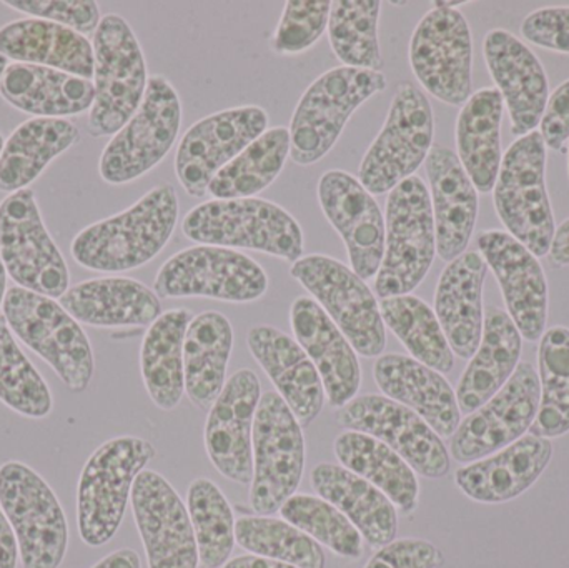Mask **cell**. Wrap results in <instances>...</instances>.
Returning a JSON list of instances; mask_svg holds the SVG:
<instances>
[{"instance_id": "47", "label": "cell", "mask_w": 569, "mask_h": 568, "mask_svg": "<svg viewBox=\"0 0 569 568\" xmlns=\"http://www.w3.org/2000/svg\"><path fill=\"white\" fill-rule=\"evenodd\" d=\"M236 542L252 556L279 560L298 568H325L320 544L284 520L242 517L236 522Z\"/></svg>"}, {"instance_id": "52", "label": "cell", "mask_w": 569, "mask_h": 568, "mask_svg": "<svg viewBox=\"0 0 569 568\" xmlns=\"http://www.w3.org/2000/svg\"><path fill=\"white\" fill-rule=\"evenodd\" d=\"M441 564L443 554L433 544L401 539L380 547L365 568H438Z\"/></svg>"}, {"instance_id": "43", "label": "cell", "mask_w": 569, "mask_h": 568, "mask_svg": "<svg viewBox=\"0 0 569 568\" xmlns=\"http://www.w3.org/2000/svg\"><path fill=\"white\" fill-rule=\"evenodd\" d=\"M541 400L531 436L557 439L569 432V329L545 330L538 349Z\"/></svg>"}, {"instance_id": "39", "label": "cell", "mask_w": 569, "mask_h": 568, "mask_svg": "<svg viewBox=\"0 0 569 568\" xmlns=\"http://www.w3.org/2000/svg\"><path fill=\"white\" fill-rule=\"evenodd\" d=\"M333 452L341 467L381 490L405 516L418 509L417 472L387 444L367 434L345 430L335 439Z\"/></svg>"}, {"instance_id": "32", "label": "cell", "mask_w": 569, "mask_h": 568, "mask_svg": "<svg viewBox=\"0 0 569 568\" xmlns=\"http://www.w3.org/2000/svg\"><path fill=\"white\" fill-rule=\"evenodd\" d=\"M521 339L520 330L505 310L498 307L485 310L480 347L455 390L461 413L470 416L503 389L520 366Z\"/></svg>"}, {"instance_id": "51", "label": "cell", "mask_w": 569, "mask_h": 568, "mask_svg": "<svg viewBox=\"0 0 569 568\" xmlns=\"http://www.w3.org/2000/svg\"><path fill=\"white\" fill-rule=\"evenodd\" d=\"M521 36L533 46L569 53V7L535 10L521 23Z\"/></svg>"}, {"instance_id": "41", "label": "cell", "mask_w": 569, "mask_h": 568, "mask_svg": "<svg viewBox=\"0 0 569 568\" xmlns=\"http://www.w3.org/2000/svg\"><path fill=\"white\" fill-rule=\"evenodd\" d=\"M290 157V130L267 129L210 182L207 192L217 200L249 199L269 189Z\"/></svg>"}, {"instance_id": "53", "label": "cell", "mask_w": 569, "mask_h": 568, "mask_svg": "<svg viewBox=\"0 0 569 568\" xmlns=\"http://www.w3.org/2000/svg\"><path fill=\"white\" fill-rule=\"evenodd\" d=\"M540 126L545 146L563 150L569 140V80L551 93Z\"/></svg>"}, {"instance_id": "49", "label": "cell", "mask_w": 569, "mask_h": 568, "mask_svg": "<svg viewBox=\"0 0 569 568\" xmlns=\"http://www.w3.org/2000/svg\"><path fill=\"white\" fill-rule=\"evenodd\" d=\"M330 0H290L284 3L282 19L272 39L279 56H298L310 50L328 29Z\"/></svg>"}, {"instance_id": "56", "label": "cell", "mask_w": 569, "mask_h": 568, "mask_svg": "<svg viewBox=\"0 0 569 568\" xmlns=\"http://www.w3.org/2000/svg\"><path fill=\"white\" fill-rule=\"evenodd\" d=\"M92 568H142L139 554L132 549H120L110 556L103 557Z\"/></svg>"}, {"instance_id": "40", "label": "cell", "mask_w": 569, "mask_h": 568, "mask_svg": "<svg viewBox=\"0 0 569 568\" xmlns=\"http://www.w3.org/2000/svg\"><path fill=\"white\" fill-rule=\"evenodd\" d=\"M192 319L189 309L167 310L143 337L140 372L147 393L159 409H177L186 393L183 342Z\"/></svg>"}, {"instance_id": "25", "label": "cell", "mask_w": 569, "mask_h": 568, "mask_svg": "<svg viewBox=\"0 0 569 568\" xmlns=\"http://www.w3.org/2000/svg\"><path fill=\"white\" fill-rule=\"evenodd\" d=\"M290 326L298 346L320 373L325 397L341 409L357 397L361 367L347 337L311 297H298L290 307Z\"/></svg>"}, {"instance_id": "11", "label": "cell", "mask_w": 569, "mask_h": 568, "mask_svg": "<svg viewBox=\"0 0 569 568\" xmlns=\"http://www.w3.org/2000/svg\"><path fill=\"white\" fill-rule=\"evenodd\" d=\"M182 126V102L163 76H152L132 119L102 150L99 173L110 186H123L156 169L172 150Z\"/></svg>"}, {"instance_id": "35", "label": "cell", "mask_w": 569, "mask_h": 568, "mask_svg": "<svg viewBox=\"0 0 569 568\" xmlns=\"http://www.w3.org/2000/svg\"><path fill=\"white\" fill-rule=\"evenodd\" d=\"M0 53L16 63L50 67L82 79L93 77L92 42L49 20L27 17L0 27Z\"/></svg>"}, {"instance_id": "48", "label": "cell", "mask_w": 569, "mask_h": 568, "mask_svg": "<svg viewBox=\"0 0 569 568\" xmlns=\"http://www.w3.org/2000/svg\"><path fill=\"white\" fill-rule=\"evenodd\" d=\"M280 516L343 559L358 560L363 556V537L357 527L321 497L295 494L283 504Z\"/></svg>"}, {"instance_id": "10", "label": "cell", "mask_w": 569, "mask_h": 568, "mask_svg": "<svg viewBox=\"0 0 569 568\" xmlns=\"http://www.w3.org/2000/svg\"><path fill=\"white\" fill-rule=\"evenodd\" d=\"M0 509L19 544L23 568H59L69 547L66 512L49 484L22 462L0 466Z\"/></svg>"}, {"instance_id": "20", "label": "cell", "mask_w": 569, "mask_h": 568, "mask_svg": "<svg viewBox=\"0 0 569 568\" xmlns=\"http://www.w3.org/2000/svg\"><path fill=\"white\" fill-rule=\"evenodd\" d=\"M318 202L347 249L351 270L360 279L377 277L385 256V216L375 196L357 177L328 170L318 180Z\"/></svg>"}, {"instance_id": "13", "label": "cell", "mask_w": 569, "mask_h": 568, "mask_svg": "<svg viewBox=\"0 0 569 568\" xmlns=\"http://www.w3.org/2000/svg\"><path fill=\"white\" fill-rule=\"evenodd\" d=\"M269 290L266 270L252 257L226 247L197 246L170 257L153 280L159 299L249 303Z\"/></svg>"}, {"instance_id": "22", "label": "cell", "mask_w": 569, "mask_h": 568, "mask_svg": "<svg viewBox=\"0 0 569 568\" xmlns=\"http://www.w3.org/2000/svg\"><path fill=\"white\" fill-rule=\"evenodd\" d=\"M262 399V386L253 370L240 369L227 380L207 417V456L220 476L232 482L252 484L253 423Z\"/></svg>"}, {"instance_id": "27", "label": "cell", "mask_w": 569, "mask_h": 568, "mask_svg": "<svg viewBox=\"0 0 569 568\" xmlns=\"http://www.w3.org/2000/svg\"><path fill=\"white\" fill-rule=\"evenodd\" d=\"M551 459V440L527 434L507 449L458 469L455 484L473 502H510L538 482Z\"/></svg>"}, {"instance_id": "58", "label": "cell", "mask_w": 569, "mask_h": 568, "mask_svg": "<svg viewBox=\"0 0 569 568\" xmlns=\"http://www.w3.org/2000/svg\"><path fill=\"white\" fill-rule=\"evenodd\" d=\"M7 293V270L3 266L2 257H0V309H2L3 299Z\"/></svg>"}, {"instance_id": "37", "label": "cell", "mask_w": 569, "mask_h": 568, "mask_svg": "<svg viewBox=\"0 0 569 568\" xmlns=\"http://www.w3.org/2000/svg\"><path fill=\"white\" fill-rule=\"evenodd\" d=\"M501 119L503 97L498 89L478 90L458 116L457 156L478 192H491L500 173Z\"/></svg>"}, {"instance_id": "3", "label": "cell", "mask_w": 569, "mask_h": 568, "mask_svg": "<svg viewBox=\"0 0 569 568\" xmlns=\"http://www.w3.org/2000/svg\"><path fill=\"white\" fill-rule=\"evenodd\" d=\"M156 447L139 437H116L83 466L77 489V526L89 547H102L120 529L133 484L156 457Z\"/></svg>"}, {"instance_id": "57", "label": "cell", "mask_w": 569, "mask_h": 568, "mask_svg": "<svg viewBox=\"0 0 569 568\" xmlns=\"http://www.w3.org/2000/svg\"><path fill=\"white\" fill-rule=\"evenodd\" d=\"M223 568H298L290 564L279 562V560L263 559L257 556H242L229 560Z\"/></svg>"}, {"instance_id": "30", "label": "cell", "mask_w": 569, "mask_h": 568, "mask_svg": "<svg viewBox=\"0 0 569 568\" xmlns=\"http://www.w3.org/2000/svg\"><path fill=\"white\" fill-rule=\"evenodd\" d=\"M488 266L481 253L465 252L448 263L435 292V313L455 356L471 359L483 336V283Z\"/></svg>"}, {"instance_id": "55", "label": "cell", "mask_w": 569, "mask_h": 568, "mask_svg": "<svg viewBox=\"0 0 569 568\" xmlns=\"http://www.w3.org/2000/svg\"><path fill=\"white\" fill-rule=\"evenodd\" d=\"M551 262L558 267L569 266V219L565 220L557 232H555L553 242H551L550 253Z\"/></svg>"}, {"instance_id": "24", "label": "cell", "mask_w": 569, "mask_h": 568, "mask_svg": "<svg viewBox=\"0 0 569 568\" xmlns=\"http://www.w3.org/2000/svg\"><path fill=\"white\" fill-rule=\"evenodd\" d=\"M485 60L507 102L513 136L535 132L548 106V77L540 59L517 36L503 29L487 33Z\"/></svg>"}, {"instance_id": "26", "label": "cell", "mask_w": 569, "mask_h": 568, "mask_svg": "<svg viewBox=\"0 0 569 568\" xmlns=\"http://www.w3.org/2000/svg\"><path fill=\"white\" fill-rule=\"evenodd\" d=\"M430 182L437 253L453 262L467 252L478 217V190L448 147L433 146L425 160Z\"/></svg>"}, {"instance_id": "17", "label": "cell", "mask_w": 569, "mask_h": 568, "mask_svg": "<svg viewBox=\"0 0 569 568\" xmlns=\"http://www.w3.org/2000/svg\"><path fill=\"white\" fill-rule=\"evenodd\" d=\"M540 400L537 369L521 362L503 389L458 426L451 436L450 456L468 466L507 449L530 432Z\"/></svg>"}, {"instance_id": "60", "label": "cell", "mask_w": 569, "mask_h": 568, "mask_svg": "<svg viewBox=\"0 0 569 568\" xmlns=\"http://www.w3.org/2000/svg\"><path fill=\"white\" fill-rule=\"evenodd\" d=\"M7 57H3L2 53H0V79H2L3 72H6L7 67Z\"/></svg>"}, {"instance_id": "54", "label": "cell", "mask_w": 569, "mask_h": 568, "mask_svg": "<svg viewBox=\"0 0 569 568\" xmlns=\"http://www.w3.org/2000/svg\"><path fill=\"white\" fill-rule=\"evenodd\" d=\"M17 560H19V544L9 519L0 509V568H17Z\"/></svg>"}, {"instance_id": "9", "label": "cell", "mask_w": 569, "mask_h": 568, "mask_svg": "<svg viewBox=\"0 0 569 568\" xmlns=\"http://www.w3.org/2000/svg\"><path fill=\"white\" fill-rule=\"evenodd\" d=\"M433 137L430 100L415 83H398L383 129L368 147L358 169L361 186L371 196L390 193L425 163Z\"/></svg>"}, {"instance_id": "50", "label": "cell", "mask_w": 569, "mask_h": 568, "mask_svg": "<svg viewBox=\"0 0 569 568\" xmlns=\"http://www.w3.org/2000/svg\"><path fill=\"white\" fill-rule=\"evenodd\" d=\"M2 3L32 19L49 20L69 27L83 37L96 33L102 20L99 3L93 0H3Z\"/></svg>"}, {"instance_id": "18", "label": "cell", "mask_w": 569, "mask_h": 568, "mask_svg": "<svg viewBox=\"0 0 569 568\" xmlns=\"http://www.w3.org/2000/svg\"><path fill=\"white\" fill-rule=\"evenodd\" d=\"M338 426L387 444L425 479H443L451 467L443 439L418 413L385 396L355 397L337 410Z\"/></svg>"}, {"instance_id": "6", "label": "cell", "mask_w": 569, "mask_h": 568, "mask_svg": "<svg viewBox=\"0 0 569 568\" xmlns=\"http://www.w3.org/2000/svg\"><path fill=\"white\" fill-rule=\"evenodd\" d=\"M93 87L87 130L96 139L116 136L139 110L149 73L132 27L119 13H107L93 33Z\"/></svg>"}, {"instance_id": "21", "label": "cell", "mask_w": 569, "mask_h": 568, "mask_svg": "<svg viewBox=\"0 0 569 568\" xmlns=\"http://www.w3.org/2000/svg\"><path fill=\"white\" fill-rule=\"evenodd\" d=\"M130 500L149 568H199L189 510L166 477L143 470Z\"/></svg>"}, {"instance_id": "38", "label": "cell", "mask_w": 569, "mask_h": 568, "mask_svg": "<svg viewBox=\"0 0 569 568\" xmlns=\"http://www.w3.org/2000/svg\"><path fill=\"white\" fill-rule=\"evenodd\" d=\"M232 350L233 327L223 313L193 317L183 342V372L187 397L200 409L212 406L226 387Z\"/></svg>"}, {"instance_id": "8", "label": "cell", "mask_w": 569, "mask_h": 568, "mask_svg": "<svg viewBox=\"0 0 569 568\" xmlns=\"http://www.w3.org/2000/svg\"><path fill=\"white\" fill-rule=\"evenodd\" d=\"M545 170L547 146L535 130L505 153L493 192L495 209L508 233L537 257L550 253L557 232Z\"/></svg>"}, {"instance_id": "29", "label": "cell", "mask_w": 569, "mask_h": 568, "mask_svg": "<svg viewBox=\"0 0 569 568\" xmlns=\"http://www.w3.org/2000/svg\"><path fill=\"white\" fill-rule=\"evenodd\" d=\"M247 343L300 426H311L323 410L325 389L307 352L293 337L270 326L250 329Z\"/></svg>"}, {"instance_id": "12", "label": "cell", "mask_w": 569, "mask_h": 568, "mask_svg": "<svg viewBox=\"0 0 569 568\" xmlns=\"http://www.w3.org/2000/svg\"><path fill=\"white\" fill-rule=\"evenodd\" d=\"M291 277L341 330L358 356L375 359L387 347L380 303L363 279L333 257L311 253L291 266Z\"/></svg>"}, {"instance_id": "7", "label": "cell", "mask_w": 569, "mask_h": 568, "mask_svg": "<svg viewBox=\"0 0 569 568\" xmlns=\"http://www.w3.org/2000/svg\"><path fill=\"white\" fill-rule=\"evenodd\" d=\"M385 256L375 277L380 299L410 296L430 272L437 256L433 209L420 177L398 183L385 206Z\"/></svg>"}, {"instance_id": "61", "label": "cell", "mask_w": 569, "mask_h": 568, "mask_svg": "<svg viewBox=\"0 0 569 568\" xmlns=\"http://www.w3.org/2000/svg\"><path fill=\"white\" fill-rule=\"evenodd\" d=\"M3 143H6V140H3V136L0 133V153H2Z\"/></svg>"}, {"instance_id": "36", "label": "cell", "mask_w": 569, "mask_h": 568, "mask_svg": "<svg viewBox=\"0 0 569 568\" xmlns=\"http://www.w3.org/2000/svg\"><path fill=\"white\" fill-rule=\"evenodd\" d=\"M79 140V129L67 119L33 117L20 123L0 153V192L29 189L50 162Z\"/></svg>"}, {"instance_id": "16", "label": "cell", "mask_w": 569, "mask_h": 568, "mask_svg": "<svg viewBox=\"0 0 569 568\" xmlns=\"http://www.w3.org/2000/svg\"><path fill=\"white\" fill-rule=\"evenodd\" d=\"M473 40L467 17L457 9H431L415 27L410 66L427 92L448 106L471 97Z\"/></svg>"}, {"instance_id": "5", "label": "cell", "mask_w": 569, "mask_h": 568, "mask_svg": "<svg viewBox=\"0 0 569 568\" xmlns=\"http://www.w3.org/2000/svg\"><path fill=\"white\" fill-rule=\"evenodd\" d=\"M3 317L13 336L40 357L70 392H86L96 372L89 337L60 302L22 287L7 290Z\"/></svg>"}, {"instance_id": "34", "label": "cell", "mask_w": 569, "mask_h": 568, "mask_svg": "<svg viewBox=\"0 0 569 568\" xmlns=\"http://www.w3.org/2000/svg\"><path fill=\"white\" fill-rule=\"evenodd\" d=\"M311 487L318 497L337 507L373 549L397 540V507L377 487L335 464H318L311 470Z\"/></svg>"}, {"instance_id": "2", "label": "cell", "mask_w": 569, "mask_h": 568, "mask_svg": "<svg viewBox=\"0 0 569 568\" xmlns=\"http://www.w3.org/2000/svg\"><path fill=\"white\" fill-rule=\"evenodd\" d=\"M187 239L200 246L247 249L295 263L303 257V230L279 203L260 197L209 200L187 213Z\"/></svg>"}, {"instance_id": "4", "label": "cell", "mask_w": 569, "mask_h": 568, "mask_svg": "<svg viewBox=\"0 0 569 568\" xmlns=\"http://www.w3.org/2000/svg\"><path fill=\"white\" fill-rule=\"evenodd\" d=\"M387 87V77L375 70L341 66L321 73L305 90L291 117L290 159L303 167L320 162L358 107Z\"/></svg>"}, {"instance_id": "62", "label": "cell", "mask_w": 569, "mask_h": 568, "mask_svg": "<svg viewBox=\"0 0 569 568\" xmlns=\"http://www.w3.org/2000/svg\"><path fill=\"white\" fill-rule=\"evenodd\" d=\"M568 170H569V147H568Z\"/></svg>"}, {"instance_id": "1", "label": "cell", "mask_w": 569, "mask_h": 568, "mask_svg": "<svg viewBox=\"0 0 569 568\" xmlns=\"http://www.w3.org/2000/svg\"><path fill=\"white\" fill-rule=\"evenodd\" d=\"M177 220L176 187L163 183L123 212L80 230L70 243V253L80 267L93 272H129L166 249L176 232Z\"/></svg>"}, {"instance_id": "46", "label": "cell", "mask_w": 569, "mask_h": 568, "mask_svg": "<svg viewBox=\"0 0 569 568\" xmlns=\"http://www.w3.org/2000/svg\"><path fill=\"white\" fill-rule=\"evenodd\" d=\"M0 402L27 419H46L53 409L49 386L13 339L3 316H0Z\"/></svg>"}, {"instance_id": "19", "label": "cell", "mask_w": 569, "mask_h": 568, "mask_svg": "<svg viewBox=\"0 0 569 568\" xmlns=\"http://www.w3.org/2000/svg\"><path fill=\"white\" fill-rule=\"evenodd\" d=\"M269 127V116L259 106L236 107L193 123L180 140L176 176L190 197L206 196L213 177L232 162Z\"/></svg>"}, {"instance_id": "28", "label": "cell", "mask_w": 569, "mask_h": 568, "mask_svg": "<svg viewBox=\"0 0 569 568\" xmlns=\"http://www.w3.org/2000/svg\"><path fill=\"white\" fill-rule=\"evenodd\" d=\"M373 377L385 397L413 410L441 439H451L457 432L461 410L443 373L413 357L388 353L378 357Z\"/></svg>"}, {"instance_id": "42", "label": "cell", "mask_w": 569, "mask_h": 568, "mask_svg": "<svg viewBox=\"0 0 569 568\" xmlns=\"http://www.w3.org/2000/svg\"><path fill=\"white\" fill-rule=\"evenodd\" d=\"M381 319L418 362L440 373L455 367V353L438 322L437 313L415 296L381 299Z\"/></svg>"}, {"instance_id": "59", "label": "cell", "mask_w": 569, "mask_h": 568, "mask_svg": "<svg viewBox=\"0 0 569 568\" xmlns=\"http://www.w3.org/2000/svg\"><path fill=\"white\" fill-rule=\"evenodd\" d=\"M467 2H433L435 9H457Z\"/></svg>"}, {"instance_id": "44", "label": "cell", "mask_w": 569, "mask_h": 568, "mask_svg": "<svg viewBox=\"0 0 569 568\" xmlns=\"http://www.w3.org/2000/svg\"><path fill=\"white\" fill-rule=\"evenodd\" d=\"M380 0H335L328 17L331 50L345 67L381 72Z\"/></svg>"}, {"instance_id": "33", "label": "cell", "mask_w": 569, "mask_h": 568, "mask_svg": "<svg viewBox=\"0 0 569 568\" xmlns=\"http://www.w3.org/2000/svg\"><path fill=\"white\" fill-rule=\"evenodd\" d=\"M0 96L20 112L66 119L92 109L96 87L89 79L50 67L12 63L0 79Z\"/></svg>"}, {"instance_id": "31", "label": "cell", "mask_w": 569, "mask_h": 568, "mask_svg": "<svg viewBox=\"0 0 569 568\" xmlns=\"http://www.w3.org/2000/svg\"><path fill=\"white\" fill-rule=\"evenodd\" d=\"M60 306L79 323L99 329L152 326L162 316L159 296L129 277H102L69 287Z\"/></svg>"}, {"instance_id": "45", "label": "cell", "mask_w": 569, "mask_h": 568, "mask_svg": "<svg viewBox=\"0 0 569 568\" xmlns=\"http://www.w3.org/2000/svg\"><path fill=\"white\" fill-rule=\"evenodd\" d=\"M187 510L196 534L199 566L223 568L236 547V517L222 490L209 479H196L187 490Z\"/></svg>"}, {"instance_id": "15", "label": "cell", "mask_w": 569, "mask_h": 568, "mask_svg": "<svg viewBox=\"0 0 569 568\" xmlns=\"http://www.w3.org/2000/svg\"><path fill=\"white\" fill-rule=\"evenodd\" d=\"M0 257L17 287L50 299L69 290V267L43 223L32 189L0 202Z\"/></svg>"}, {"instance_id": "14", "label": "cell", "mask_w": 569, "mask_h": 568, "mask_svg": "<svg viewBox=\"0 0 569 568\" xmlns=\"http://www.w3.org/2000/svg\"><path fill=\"white\" fill-rule=\"evenodd\" d=\"M303 427L277 392L263 393L253 423L250 507L260 517L280 512L303 479Z\"/></svg>"}, {"instance_id": "23", "label": "cell", "mask_w": 569, "mask_h": 568, "mask_svg": "<svg viewBox=\"0 0 569 568\" xmlns=\"http://www.w3.org/2000/svg\"><path fill=\"white\" fill-rule=\"evenodd\" d=\"M478 249L491 267L521 337L538 342L548 322V280L537 256L503 230H485Z\"/></svg>"}]
</instances>
